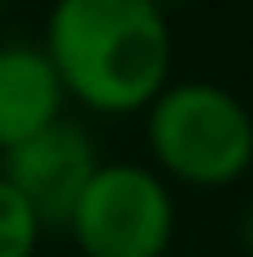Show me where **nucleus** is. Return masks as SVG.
<instances>
[{"instance_id": "nucleus-1", "label": "nucleus", "mask_w": 253, "mask_h": 257, "mask_svg": "<svg viewBox=\"0 0 253 257\" xmlns=\"http://www.w3.org/2000/svg\"><path fill=\"white\" fill-rule=\"evenodd\" d=\"M63 95L91 113H145L172 81L177 36L154 0H59L41 36Z\"/></svg>"}, {"instance_id": "nucleus-2", "label": "nucleus", "mask_w": 253, "mask_h": 257, "mask_svg": "<svg viewBox=\"0 0 253 257\" xmlns=\"http://www.w3.org/2000/svg\"><path fill=\"white\" fill-rule=\"evenodd\" d=\"M145 145L167 185L226 190L253 172V108L222 81H167L145 108Z\"/></svg>"}, {"instance_id": "nucleus-3", "label": "nucleus", "mask_w": 253, "mask_h": 257, "mask_svg": "<svg viewBox=\"0 0 253 257\" xmlns=\"http://www.w3.org/2000/svg\"><path fill=\"white\" fill-rule=\"evenodd\" d=\"M63 230L81 257H167L177 194L145 163H100Z\"/></svg>"}, {"instance_id": "nucleus-4", "label": "nucleus", "mask_w": 253, "mask_h": 257, "mask_svg": "<svg viewBox=\"0 0 253 257\" xmlns=\"http://www.w3.org/2000/svg\"><path fill=\"white\" fill-rule=\"evenodd\" d=\"M95 172H100L95 140L72 117L45 126L41 136L23 140L18 149L0 154V181L32 208L41 230L68 226V217H72V208H77V199Z\"/></svg>"}, {"instance_id": "nucleus-5", "label": "nucleus", "mask_w": 253, "mask_h": 257, "mask_svg": "<svg viewBox=\"0 0 253 257\" xmlns=\"http://www.w3.org/2000/svg\"><path fill=\"white\" fill-rule=\"evenodd\" d=\"M63 81L45 59L41 41H5L0 45V154L63 122Z\"/></svg>"}, {"instance_id": "nucleus-6", "label": "nucleus", "mask_w": 253, "mask_h": 257, "mask_svg": "<svg viewBox=\"0 0 253 257\" xmlns=\"http://www.w3.org/2000/svg\"><path fill=\"white\" fill-rule=\"evenodd\" d=\"M41 235L45 230L32 217V208L0 181V257H36Z\"/></svg>"}, {"instance_id": "nucleus-7", "label": "nucleus", "mask_w": 253, "mask_h": 257, "mask_svg": "<svg viewBox=\"0 0 253 257\" xmlns=\"http://www.w3.org/2000/svg\"><path fill=\"white\" fill-rule=\"evenodd\" d=\"M235 239H240L244 257H253V203H244V212H240V221H235Z\"/></svg>"}]
</instances>
